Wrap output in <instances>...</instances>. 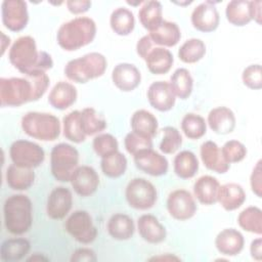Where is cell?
<instances>
[{"label":"cell","instance_id":"e0dca14e","mask_svg":"<svg viewBox=\"0 0 262 262\" xmlns=\"http://www.w3.org/2000/svg\"><path fill=\"white\" fill-rule=\"evenodd\" d=\"M147 99L149 104L157 111L168 112L175 105L176 96L169 82L156 81L147 89Z\"/></svg>","mask_w":262,"mask_h":262},{"label":"cell","instance_id":"9a60e30c","mask_svg":"<svg viewBox=\"0 0 262 262\" xmlns=\"http://www.w3.org/2000/svg\"><path fill=\"white\" fill-rule=\"evenodd\" d=\"M70 182L77 194L86 198L93 194L98 188L99 176L95 169L90 166H78Z\"/></svg>","mask_w":262,"mask_h":262},{"label":"cell","instance_id":"7bdbcfd3","mask_svg":"<svg viewBox=\"0 0 262 262\" xmlns=\"http://www.w3.org/2000/svg\"><path fill=\"white\" fill-rule=\"evenodd\" d=\"M162 131L164 136L160 142V150L166 155L176 152L182 144V136L180 132L173 126H166Z\"/></svg>","mask_w":262,"mask_h":262},{"label":"cell","instance_id":"6da1fadb","mask_svg":"<svg viewBox=\"0 0 262 262\" xmlns=\"http://www.w3.org/2000/svg\"><path fill=\"white\" fill-rule=\"evenodd\" d=\"M10 63L23 75L35 72H44L53 67V60L49 53L38 50L36 41L31 36H21L11 45L8 53Z\"/></svg>","mask_w":262,"mask_h":262},{"label":"cell","instance_id":"cb8c5ba5","mask_svg":"<svg viewBox=\"0 0 262 262\" xmlns=\"http://www.w3.org/2000/svg\"><path fill=\"white\" fill-rule=\"evenodd\" d=\"M144 60L148 71L154 75L167 74L174 62L171 51L162 46H154L147 53Z\"/></svg>","mask_w":262,"mask_h":262},{"label":"cell","instance_id":"3957f363","mask_svg":"<svg viewBox=\"0 0 262 262\" xmlns=\"http://www.w3.org/2000/svg\"><path fill=\"white\" fill-rule=\"evenodd\" d=\"M4 225L8 232L20 235L29 231L33 223L32 202L26 194H12L3 205Z\"/></svg>","mask_w":262,"mask_h":262},{"label":"cell","instance_id":"db71d44e","mask_svg":"<svg viewBox=\"0 0 262 262\" xmlns=\"http://www.w3.org/2000/svg\"><path fill=\"white\" fill-rule=\"evenodd\" d=\"M261 5L260 0L250 1V13L252 19H254L258 25H261Z\"/></svg>","mask_w":262,"mask_h":262},{"label":"cell","instance_id":"f35d334b","mask_svg":"<svg viewBox=\"0 0 262 262\" xmlns=\"http://www.w3.org/2000/svg\"><path fill=\"white\" fill-rule=\"evenodd\" d=\"M127 159L121 151H116L101 159L100 168L102 173L110 178H119L125 174L127 169Z\"/></svg>","mask_w":262,"mask_h":262},{"label":"cell","instance_id":"2e32d148","mask_svg":"<svg viewBox=\"0 0 262 262\" xmlns=\"http://www.w3.org/2000/svg\"><path fill=\"white\" fill-rule=\"evenodd\" d=\"M73 205V195L69 188L57 186L51 190L46 204L47 216L53 220L64 218Z\"/></svg>","mask_w":262,"mask_h":262},{"label":"cell","instance_id":"4316f807","mask_svg":"<svg viewBox=\"0 0 262 262\" xmlns=\"http://www.w3.org/2000/svg\"><path fill=\"white\" fill-rule=\"evenodd\" d=\"M132 131L138 135L152 138L158 132V119L156 116L146 110H137L131 117Z\"/></svg>","mask_w":262,"mask_h":262},{"label":"cell","instance_id":"74e56055","mask_svg":"<svg viewBox=\"0 0 262 262\" xmlns=\"http://www.w3.org/2000/svg\"><path fill=\"white\" fill-rule=\"evenodd\" d=\"M80 116L81 112L76 110L67 114L62 119L63 136L75 143H81L86 139V135L81 128Z\"/></svg>","mask_w":262,"mask_h":262},{"label":"cell","instance_id":"5bb4252c","mask_svg":"<svg viewBox=\"0 0 262 262\" xmlns=\"http://www.w3.org/2000/svg\"><path fill=\"white\" fill-rule=\"evenodd\" d=\"M190 20L192 27L204 33L215 31L220 21L219 12L213 1H205L194 7L191 12Z\"/></svg>","mask_w":262,"mask_h":262},{"label":"cell","instance_id":"f5cc1de1","mask_svg":"<svg viewBox=\"0 0 262 262\" xmlns=\"http://www.w3.org/2000/svg\"><path fill=\"white\" fill-rule=\"evenodd\" d=\"M250 253L252 258H254L257 261H261L262 259V239L261 237H258L254 241H252L250 246Z\"/></svg>","mask_w":262,"mask_h":262},{"label":"cell","instance_id":"f546056e","mask_svg":"<svg viewBox=\"0 0 262 262\" xmlns=\"http://www.w3.org/2000/svg\"><path fill=\"white\" fill-rule=\"evenodd\" d=\"M6 183L13 190H27L35 181L34 169L11 164L6 170Z\"/></svg>","mask_w":262,"mask_h":262},{"label":"cell","instance_id":"d6986e66","mask_svg":"<svg viewBox=\"0 0 262 262\" xmlns=\"http://www.w3.org/2000/svg\"><path fill=\"white\" fill-rule=\"evenodd\" d=\"M139 235L149 244H160L166 239L167 231L159 219L150 214L141 215L137 220Z\"/></svg>","mask_w":262,"mask_h":262},{"label":"cell","instance_id":"681fc988","mask_svg":"<svg viewBox=\"0 0 262 262\" xmlns=\"http://www.w3.org/2000/svg\"><path fill=\"white\" fill-rule=\"evenodd\" d=\"M70 260L72 262H94L97 260V257L92 249L79 248L73 252Z\"/></svg>","mask_w":262,"mask_h":262},{"label":"cell","instance_id":"4dcf8cb0","mask_svg":"<svg viewBox=\"0 0 262 262\" xmlns=\"http://www.w3.org/2000/svg\"><path fill=\"white\" fill-rule=\"evenodd\" d=\"M31 244L24 237H14L4 241L0 248V257L4 262H14L21 260L28 255Z\"/></svg>","mask_w":262,"mask_h":262},{"label":"cell","instance_id":"4fadbf2b","mask_svg":"<svg viewBox=\"0 0 262 262\" xmlns=\"http://www.w3.org/2000/svg\"><path fill=\"white\" fill-rule=\"evenodd\" d=\"M135 166L150 176H162L167 174L169 163L166 157L152 148H146L133 156Z\"/></svg>","mask_w":262,"mask_h":262},{"label":"cell","instance_id":"603a6c76","mask_svg":"<svg viewBox=\"0 0 262 262\" xmlns=\"http://www.w3.org/2000/svg\"><path fill=\"white\" fill-rule=\"evenodd\" d=\"M200 156L204 166L213 172L223 174L229 170V164L224 161L221 149L212 140L205 141L201 145Z\"/></svg>","mask_w":262,"mask_h":262},{"label":"cell","instance_id":"f6af8a7d","mask_svg":"<svg viewBox=\"0 0 262 262\" xmlns=\"http://www.w3.org/2000/svg\"><path fill=\"white\" fill-rule=\"evenodd\" d=\"M221 154L227 164L238 163L247 156V148L244 143L238 140H228L221 147Z\"/></svg>","mask_w":262,"mask_h":262},{"label":"cell","instance_id":"d6a6232c","mask_svg":"<svg viewBox=\"0 0 262 262\" xmlns=\"http://www.w3.org/2000/svg\"><path fill=\"white\" fill-rule=\"evenodd\" d=\"M173 169L175 174L181 179L192 178L199 170V160L192 151L182 150L175 156Z\"/></svg>","mask_w":262,"mask_h":262},{"label":"cell","instance_id":"8992f818","mask_svg":"<svg viewBox=\"0 0 262 262\" xmlns=\"http://www.w3.org/2000/svg\"><path fill=\"white\" fill-rule=\"evenodd\" d=\"M79 152L69 143H58L50 152V170L52 176L60 182H69L78 167Z\"/></svg>","mask_w":262,"mask_h":262},{"label":"cell","instance_id":"ab89813d","mask_svg":"<svg viewBox=\"0 0 262 262\" xmlns=\"http://www.w3.org/2000/svg\"><path fill=\"white\" fill-rule=\"evenodd\" d=\"M238 225L246 231L262 233V211L256 206H250L243 210L237 217Z\"/></svg>","mask_w":262,"mask_h":262},{"label":"cell","instance_id":"ba28073f","mask_svg":"<svg viewBox=\"0 0 262 262\" xmlns=\"http://www.w3.org/2000/svg\"><path fill=\"white\" fill-rule=\"evenodd\" d=\"M125 196L128 205L136 210H148L158 200V191L155 185L145 178L136 177L126 186Z\"/></svg>","mask_w":262,"mask_h":262},{"label":"cell","instance_id":"9f6ffc18","mask_svg":"<svg viewBox=\"0 0 262 262\" xmlns=\"http://www.w3.org/2000/svg\"><path fill=\"white\" fill-rule=\"evenodd\" d=\"M39 253H36L34 256H32V257H30V258H28L27 260L28 261H40V260H45V261H48L49 259L47 258V257H44V256H40V255H38Z\"/></svg>","mask_w":262,"mask_h":262},{"label":"cell","instance_id":"d4e9b609","mask_svg":"<svg viewBox=\"0 0 262 262\" xmlns=\"http://www.w3.org/2000/svg\"><path fill=\"white\" fill-rule=\"evenodd\" d=\"M246 201V192L242 185L229 182L219 186L217 192V202L226 211L238 209Z\"/></svg>","mask_w":262,"mask_h":262},{"label":"cell","instance_id":"bcb514c9","mask_svg":"<svg viewBox=\"0 0 262 262\" xmlns=\"http://www.w3.org/2000/svg\"><path fill=\"white\" fill-rule=\"evenodd\" d=\"M124 145L126 150L130 155L134 156L135 154H137L142 149L152 148V138L138 135L132 131L125 136Z\"/></svg>","mask_w":262,"mask_h":262},{"label":"cell","instance_id":"52a82bcc","mask_svg":"<svg viewBox=\"0 0 262 262\" xmlns=\"http://www.w3.org/2000/svg\"><path fill=\"white\" fill-rule=\"evenodd\" d=\"M0 101L2 106H19L34 101L32 83L28 77L0 79Z\"/></svg>","mask_w":262,"mask_h":262},{"label":"cell","instance_id":"d590c367","mask_svg":"<svg viewBox=\"0 0 262 262\" xmlns=\"http://www.w3.org/2000/svg\"><path fill=\"white\" fill-rule=\"evenodd\" d=\"M169 83L175 96L183 100L190 96L193 88V79L187 69L179 68L175 70L170 77Z\"/></svg>","mask_w":262,"mask_h":262},{"label":"cell","instance_id":"ffe728a7","mask_svg":"<svg viewBox=\"0 0 262 262\" xmlns=\"http://www.w3.org/2000/svg\"><path fill=\"white\" fill-rule=\"evenodd\" d=\"M245 246V238L242 232L234 228L221 230L215 238V247L219 253L225 256L238 255Z\"/></svg>","mask_w":262,"mask_h":262},{"label":"cell","instance_id":"8d00e7d4","mask_svg":"<svg viewBox=\"0 0 262 262\" xmlns=\"http://www.w3.org/2000/svg\"><path fill=\"white\" fill-rule=\"evenodd\" d=\"M80 121L82 131L86 136L100 133L106 128V120L93 107H85L81 112Z\"/></svg>","mask_w":262,"mask_h":262},{"label":"cell","instance_id":"484cf974","mask_svg":"<svg viewBox=\"0 0 262 262\" xmlns=\"http://www.w3.org/2000/svg\"><path fill=\"white\" fill-rule=\"evenodd\" d=\"M148 36L155 45L162 47H173L179 42L181 32L176 23L163 20L158 28L149 32Z\"/></svg>","mask_w":262,"mask_h":262},{"label":"cell","instance_id":"11a10c76","mask_svg":"<svg viewBox=\"0 0 262 262\" xmlns=\"http://www.w3.org/2000/svg\"><path fill=\"white\" fill-rule=\"evenodd\" d=\"M1 36H2V52L1 53L4 54L5 49H6V45L5 44H7V45L10 44V38L5 36V34L3 32H1Z\"/></svg>","mask_w":262,"mask_h":262},{"label":"cell","instance_id":"7dc6e473","mask_svg":"<svg viewBox=\"0 0 262 262\" xmlns=\"http://www.w3.org/2000/svg\"><path fill=\"white\" fill-rule=\"evenodd\" d=\"M242 80L244 85L250 89L258 90L262 88V72L259 63L250 64L244 69L242 74Z\"/></svg>","mask_w":262,"mask_h":262},{"label":"cell","instance_id":"ee69618b","mask_svg":"<svg viewBox=\"0 0 262 262\" xmlns=\"http://www.w3.org/2000/svg\"><path fill=\"white\" fill-rule=\"evenodd\" d=\"M92 146L95 154L101 159L119 150V143L117 138L108 133H102L95 136L92 142Z\"/></svg>","mask_w":262,"mask_h":262},{"label":"cell","instance_id":"836d02e7","mask_svg":"<svg viewBox=\"0 0 262 262\" xmlns=\"http://www.w3.org/2000/svg\"><path fill=\"white\" fill-rule=\"evenodd\" d=\"M110 25L117 35L128 36L132 33L135 27L134 14L126 7H119L112 12Z\"/></svg>","mask_w":262,"mask_h":262},{"label":"cell","instance_id":"9c48e42d","mask_svg":"<svg viewBox=\"0 0 262 262\" xmlns=\"http://www.w3.org/2000/svg\"><path fill=\"white\" fill-rule=\"evenodd\" d=\"M9 156L14 165L31 169L39 167L45 160L43 148L39 144L26 139L13 141L9 148Z\"/></svg>","mask_w":262,"mask_h":262},{"label":"cell","instance_id":"816d5d0a","mask_svg":"<svg viewBox=\"0 0 262 262\" xmlns=\"http://www.w3.org/2000/svg\"><path fill=\"white\" fill-rule=\"evenodd\" d=\"M155 46L154 42L151 41V39L149 38L148 35H145L143 37H141L137 44H136V52L137 54L142 58L144 59L147 55V53L149 52V50Z\"/></svg>","mask_w":262,"mask_h":262},{"label":"cell","instance_id":"f1b7e54d","mask_svg":"<svg viewBox=\"0 0 262 262\" xmlns=\"http://www.w3.org/2000/svg\"><path fill=\"white\" fill-rule=\"evenodd\" d=\"M106 229L114 239L127 241L133 236L135 225L130 216L123 213H117L108 219Z\"/></svg>","mask_w":262,"mask_h":262},{"label":"cell","instance_id":"7402d4cb","mask_svg":"<svg viewBox=\"0 0 262 262\" xmlns=\"http://www.w3.org/2000/svg\"><path fill=\"white\" fill-rule=\"evenodd\" d=\"M77 96V88L73 84L66 81H59L50 90L48 102L54 108L63 111L76 102Z\"/></svg>","mask_w":262,"mask_h":262},{"label":"cell","instance_id":"f907efd6","mask_svg":"<svg viewBox=\"0 0 262 262\" xmlns=\"http://www.w3.org/2000/svg\"><path fill=\"white\" fill-rule=\"evenodd\" d=\"M67 7L73 14L84 13L91 7V1L88 0H69L66 2Z\"/></svg>","mask_w":262,"mask_h":262},{"label":"cell","instance_id":"7c38bea8","mask_svg":"<svg viewBox=\"0 0 262 262\" xmlns=\"http://www.w3.org/2000/svg\"><path fill=\"white\" fill-rule=\"evenodd\" d=\"M167 210L176 220H188L196 212V204L192 194L186 189H176L167 199Z\"/></svg>","mask_w":262,"mask_h":262},{"label":"cell","instance_id":"5b68a950","mask_svg":"<svg viewBox=\"0 0 262 262\" xmlns=\"http://www.w3.org/2000/svg\"><path fill=\"white\" fill-rule=\"evenodd\" d=\"M24 132L41 141H53L60 134V122L52 114L29 112L21 118Z\"/></svg>","mask_w":262,"mask_h":262},{"label":"cell","instance_id":"83f0119b","mask_svg":"<svg viewBox=\"0 0 262 262\" xmlns=\"http://www.w3.org/2000/svg\"><path fill=\"white\" fill-rule=\"evenodd\" d=\"M220 183L217 178L211 175H204L198 178L193 184V193L203 205H213L217 202V192Z\"/></svg>","mask_w":262,"mask_h":262},{"label":"cell","instance_id":"60d3db41","mask_svg":"<svg viewBox=\"0 0 262 262\" xmlns=\"http://www.w3.org/2000/svg\"><path fill=\"white\" fill-rule=\"evenodd\" d=\"M206 54L205 43L198 38L186 40L178 50V57L185 63H194L201 60Z\"/></svg>","mask_w":262,"mask_h":262},{"label":"cell","instance_id":"8fae6325","mask_svg":"<svg viewBox=\"0 0 262 262\" xmlns=\"http://www.w3.org/2000/svg\"><path fill=\"white\" fill-rule=\"evenodd\" d=\"M2 23L11 32L24 30L29 21L28 5L23 0H4L1 4Z\"/></svg>","mask_w":262,"mask_h":262},{"label":"cell","instance_id":"1f68e13d","mask_svg":"<svg viewBox=\"0 0 262 262\" xmlns=\"http://www.w3.org/2000/svg\"><path fill=\"white\" fill-rule=\"evenodd\" d=\"M139 21L148 32L158 28L163 19V6L160 1H146L138 11Z\"/></svg>","mask_w":262,"mask_h":262},{"label":"cell","instance_id":"b9f144b4","mask_svg":"<svg viewBox=\"0 0 262 262\" xmlns=\"http://www.w3.org/2000/svg\"><path fill=\"white\" fill-rule=\"evenodd\" d=\"M181 130L187 138L200 139L207 132V123L202 116L188 113L181 120Z\"/></svg>","mask_w":262,"mask_h":262},{"label":"cell","instance_id":"44dd1931","mask_svg":"<svg viewBox=\"0 0 262 262\" xmlns=\"http://www.w3.org/2000/svg\"><path fill=\"white\" fill-rule=\"evenodd\" d=\"M207 121L211 130L220 135L231 133L236 124L234 113L226 106H218L211 110Z\"/></svg>","mask_w":262,"mask_h":262},{"label":"cell","instance_id":"ac0fdd59","mask_svg":"<svg viewBox=\"0 0 262 262\" xmlns=\"http://www.w3.org/2000/svg\"><path fill=\"white\" fill-rule=\"evenodd\" d=\"M114 85L123 92H130L141 82V74L136 66L129 62L118 63L112 72Z\"/></svg>","mask_w":262,"mask_h":262},{"label":"cell","instance_id":"e575fe53","mask_svg":"<svg viewBox=\"0 0 262 262\" xmlns=\"http://www.w3.org/2000/svg\"><path fill=\"white\" fill-rule=\"evenodd\" d=\"M227 20L236 27H244L251 20L250 1L247 0H232L227 3L225 9Z\"/></svg>","mask_w":262,"mask_h":262},{"label":"cell","instance_id":"277c9868","mask_svg":"<svg viewBox=\"0 0 262 262\" xmlns=\"http://www.w3.org/2000/svg\"><path fill=\"white\" fill-rule=\"evenodd\" d=\"M106 66L107 61L103 54L90 52L68 61L63 73L69 80L75 83L85 84L90 80L101 77L106 70Z\"/></svg>","mask_w":262,"mask_h":262},{"label":"cell","instance_id":"c3c4849f","mask_svg":"<svg viewBox=\"0 0 262 262\" xmlns=\"http://www.w3.org/2000/svg\"><path fill=\"white\" fill-rule=\"evenodd\" d=\"M261 161L259 160L256 166L253 168L251 177H250V184L252 191L258 196H262V175H261Z\"/></svg>","mask_w":262,"mask_h":262},{"label":"cell","instance_id":"30bf717a","mask_svg":"<svg viewBox=\"0 0 262 262\" xmlns=\"http://www.w3.org/2000/svg\"><path fill=\"white\" fill-rule=\"evenodd\" d=\"M66 230L77 242L91 244L97 236V228L91 215L85 210H77L66 221Z\"/></svg>","mask_w":262,"mask_h":262},{"label":"cell","instance_id":"7a4b0ae2","mask_svg":"<svg viewBox=\"0 0 262 262\" xmlns=\"http://www.w3.org/2000/svg\"><path fill=\"white\" fill-rule=\"evenodd\" d=\"M96 30L91 17L78 16L59 27L56 40L63 50L75 51L90 44L96 36Z\"/></svg>","mask_w":262,"mask_h":262}]
</instances>
